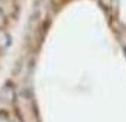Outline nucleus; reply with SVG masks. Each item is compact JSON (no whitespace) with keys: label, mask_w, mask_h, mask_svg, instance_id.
Listing matches in <instances>:
<instances>
[{"label":"nucleus","mask_w":126,"mask_h":122,"mask_svg":"<svg viewBox=\"0 0 126 122\" xmlns=\"http://www.w3.org/2000/svg\"><path fill=\"white\" fill-rule=\"evenodd\" d=\"M10 43H12L10 35L7 34L6 31L0 30V50H6L7 47L10 46Z\"/></svg>","instance_id":"obj_2"},{"label":"nucleus","mask_w":126,"mask_h":122,"mask_svg":"<svg viewBox=\"0 0 126 122\" xmlns=\"http://www.w3.org/2000/svg\"><path fill=\"white\" fill-rule=\"evenodd\" d=\"M6 23V17H4V14H3V12L0 10V27L3 26V24Z\"/></svg>","instance_id":"obj_4"},{"label":"nucleus","mask_w":126,"mask_h":122,"mask_svg":"<svg viewBox=\"0 0 126 122\" xmlns=\"http://www.w3.org/2000/svg\"><path fill=\"white\" fill-rule=\"evenodd\" d=\"M0 122H13L7 111H0Z\"/></svg>","instance_id":"obj_3"},{"label":"nucleus","mask_w":126,"mask_h":122,"mask_svg":"<svg viewBox=\"0 0 126 122\" xmlns=\"http://www.w3.org/2000/svg\"><path fill=\"white\" fill-rule=\"evenodd\" d=\"M0 101L4 104H13L16 101V91L12 84H6L0 89Z\"/></svg>","instance_id":"obj_1"},{"label":"nucleus","mask_w":126,"mask_h":122,"mask_svg":"<svg viewBox=\"0 0 126 122\" xmlns=\"http://www.w3.org/2000/svg\"><path fill=\"white\" fill-rule=\"evenodd\" d=\"M13 122H24V121H23V118H20V116L17 115L14 119H13Z\"/></svg>","instance_id":"obj_5"}]
</instances>
